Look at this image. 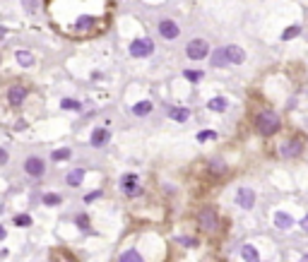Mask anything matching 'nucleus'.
Returning a JSON list of instances; mask_svg holds the SVG:
<instances>
[{"label": "nucleus", "mask_w": 308, "mask_h": 262, "mask_svg": "<svg viewBox=\"0 0 308 262\" xmlns=\"http://www.w3.org/2000/svg\"><path fill=\"white\" fill-rule=\"evenodd\" d=\"M241 258H243L246 262H260V255H258V250H255L253 245H248V243H246V245L241 248Z\"/></svg>", "instance_id": "obj_17"}, {"label": "nucleus", "mask_w": 308, "mask_h": 262, "mask_svg": "<svg viewBox=\"0 0 308 262\" xmlns=\"http://www.w3.org/2000/svg\"><path fill=\"white\" fill-rule=\"evenodd\" d=\"M280 116L275 111H260L255 116V130L262 135V137H272L277 130H280Z\"/></svg>", "instance_id": "obj_2"}, {"label": "nucleus", "mask_w": 308, "mask_h": 262, "mask_svg": "<svg viewBox=\"0 0 308 262\" xmlns=\"http://www.w3.org/2000/svg\"><path fill=\"white\" fill-rule=\"evenodd\" d=\"M75 221H77V226H80L82 231H89V221H87V214H77V217H75Z\"/></svg>", "instance_id": "obj_31"}, {"label": "nucleus", "mask_w": 308, "mask_h": 262, "mask_svg": "<svg viewBox=\"0 0 308 262\" xmlns=\"http://www.w3.org/2000/svg\"><path fill=\"white\" fill-rule=\"evenodd\" d=\"M149 111H152V104H149V101H140V104L133 106V113H135V116H147Z\"/></svg>", "instance_id": "obj_21"}, {"label": "nucleus", "mask_w": 308, "mask_h": 262, "mask_svg": "<svg viewBox=\"0 0 308 262\" xmlns=\"http://www.w3.org/2000/svg\"><path fill=\"white\" fill-rule=\"evenodd\" d=\"M197 226H200L205 233H214L217 229H219L217 212H214L212 207H205V209H200V214H197Z\"/></svg>", "instance_id": "obj_3"}, {"label": "nucleus", "mask_w": 308, "mask_h": 262, "mask_svg": "<svg viewBox=\"0 0 308 262\" xmlns=\"http://www.w3.org/2000/svg\"><path fill=\"white\" fill-rule=\"evenodd\" d=\"M109 137H111V132H109L106 128H96V130L92 132V147H104L109 142Z\"/></svg>", "instance_id": "obj_13"}, {"label": "nucleus", "mask_w": 308, "mask_h": 262, "mask_svg": "<svg viewBox=\"0 0 308 262\" xmlns=\"http://www.w3.org/2000/svg\"><path fill=\"white\" fill-rule=\"evenodd\" d=\"M212 65H214V67H226V65H229V58H226V51H224V48H217V51H212Z\"/></svg>", "instance_id": "obj_16"}, {"label": "nucleus", "mask_w": 308, "mask_h": 262, "mask_svg": "<svg viewBox=\"0 0 308 262\" xmlns=\"http://www.w3.org/2000/svg\"><path fill=\"white\" fill-rule=\"evenodd\" d=\"M178 243H183V245H188V248H190V245L195 248V245H197V240H195V238H190V236H181V238H178Z\"/></svg>", "instance_id": "obj_32"}, {"label": "nucleus", "mask_w": 308, "mask_h": 262, "mask_svg": "<svg viewBox=\"0 0 308 262\" xmlns=\"http://www.w3.org/2000/svg\"><path fill=\"white\" fill-rule=\"evenodd\" d=\"M301 229H304V231H308V214L301 219Z\"/></svg>", "instance_id": "obj_35"}, {"label": "nucleus", "mask_w": 308, "mask_h": 262, "mask_svg": "<svg viewBox=\"0 0 308 262\" xmlns=\"http://www.w3.org/2000/svg\"><path fill=\"white\" fill-rule=\"evenodd\" d=\"M101 195H104V193H101V190H94V193H89V195H87V197H84V202H96V200H99V197H101Z\"/></svg>", "instance_id": "obj_33"}, {"label": "nucleus", "mask_w": 308, "mask_h": 262, "mask_svg": "<svg viewBox=\"0 0 308 262\" xmlns=\"http://www.w3.org/2000/svg\"><path fill=\"white\" fill-rule=\"evenodd\" d=\"M159 34H162L164 39H168V41H173V39L181 34V29H178V24H176L173 20H162V22H159Z\"/></svg>", "instance_id": "obj_11"}, {"label": "nucleus", "mask_w": 308, "mask_h": 262, "mask_svg": "<svg viewBox=\"0 0 308 262\" xmlns=\"http://www.w3.org/2000/svg\"><path fill=\"white\" fill-rule=\"evenodd\" d=\"M183 75H186V80H190V82H200V80H202V72H200V70H186Z\"/></svg>", "instance_id": "obj_29"}, {"label": "nucleus", "mask_w": 308, "mask_h": 262, "mask_svg": "<svg viewBox=\"0 0 308 262\" xmlns=\"http://www.w3.org/2000/svg\"><path fill=\"white\" fill-rule=\"evenodd\" d=\"M301 152H304V137H289V140H284L280 147V154L284 159H296V156H301Z\"/></svg>", "instance_id": "obj_4"}, {"label": "nucleus", "mask_w": 308, "mask_h": 262, "mask_svg": "<svg viewBox=\"0 0 308 262\" xmlns=\"http://www.w3.org/2000/svg\"><path fill=\"white\" fill-rule=\"evenodd\" d=\"M0 164H7V149L0 152Z\"/></svg>", "instance_id": "obj_34"}, {"label": "nucleus", "mask_w": 308, "mask_h": 262, "mask_svg": "<svg viewBox=\"0 0 308 262\" xmlns=\"http://www.w3.org/2000/svg\"><path fill=\"white\" fill-rule=\"evenodd\" d=\"M301 262H308V255H304V260H301Z\"/></svg>", "instance_id": "obj_36"}, {"label": "nucleus", "mask_w": 308, "mask_h": 262, "mask_svg": "<svg viewBox=\"0 0 308 262\" xmlns=\"http://www.w3.org/2000/svg\"><path fill=\"white\" fill-rule=\"evenodd\" d=\"M210 171H212V174H222V171H224V164H222L219 159H212V161H210Z\"/></svg>", "instance_id": "obj_30"}, {"label": "nucleus", "mask_w": 308, "mask_h": 262, "mask_svg": "<svg viewBox=\"0 0 308 262\" xmlns=\"http://www.w3.org/2000/svg\"><path fill=\"white\" fill-rule=\"evenodd\" d=\"M82 180H84V169H72V171L68 174V178H65V183H68L70 188H77Z\"/></svg>", "instance_id": "obj_15"}, {"label": "nucleus", "mask_w": 308, "mask_h": 262, "mask_svg": "<svg viewBox=\"0 0 308 262\" xmlns=\"http://www.w3.org/2000/svg\"><path fill=\"white\" fill-rule=\"evenodd\" d=\"M168 116L173 118L176 123H186L190 118V111L188 109H168Z\"/></svg>", "instance_id": "obj_18"}, {"label": "nucleus", "mask_w": 308, "mask_h": 262, "mask_svg": "<svg viewBox=\"0 0 308 262\" xmlns=\"http://www.w3.org/2000/svg\"><path fill=\"white\" fill-rule=\"evenodd\" d=\"M24 99H27V87L24 85H12L7 89V104L10 106H20Z\"/></svg>", "instance_id": "obj_9"}, {"label": "nucleus", "mask_w": 308, "mask_h": 262, "mask_svg": "<svg viewBox=\"0 0 308 262\" xmlns=\"http://www.w3.org/2000/svg\"><path fill=\"white\" fill-rule=\"evenodd\" d=\"M299 34H301V27H299V24H294V27H289V29L282 31V39H284V41H289V39H294V36H299Z\"/></svg>", "instance_id": "obj_24"}, {"label": "nucleus", "mask_w": 308, "mask_h": 262, "mask_svg": "<svg viewBox=\"0 0 308 262\" xmlns=\"http://www.w3.org/2000/svg\"><path fill=\"white\" fill-rule=\"evenodd\" d=\"M236 204H238L241 209H253V207H255V193H253L251 188H241V190L236 193Z\"/></svg>", "instance_id": "obj_10"}, {"label": "nucleus", "mask_w": 308, "mask_h": 262, "mask_svg": "<svg viewBox=\"0 0 308 262\" xmlns=\"http://www.w3.org/2000/svg\"><path fill=\"white\" fill-rule=\"evenodd\" d=\"M140 178L135 174H125L123 178H120V190L128 195V197H138L142 193V188H140V183H138Z\"/></svg>", "instance_id": "obj_7"}, {"label": "nucleus", "mask_w": 308, "mask_h": 262, "mask_svg": "<svg viewBox=\"0 0 308 262\" xmlns=\"http://www.w3.org/2000/svg\"><path fill=\"white\" fill-rule=\"evenodd\" d=\"M17 63L24 65V67H31V65H34V56L27 53V51H17Z\"/></svg>", "instance_id": "obj_22"}, {"label": "nucleus", "mask_w": 308, "mask_h": 262, "mask_svg": "<svg viewBox=\"0 0 308 262\" xmlns=\"http://www.w3.org/2000/svg\"><path fill=\"white\" fill-rule=\"evenodd\" d=\"M224 51H226V58H229V65H241L246 60L243 48H238V46H224Z\"/></svg>", "instance_id": "obj_12"}, {"label": "nucleus", "mask_w": 308, "mask_h": 262, "mask_svg": "<svg viewBox=\"0 0 308 262\" xmlns=\"http://www.w3.org/2000/svg\"><path fill=\"white\" fill-rule=\"evenodd\" d=\"M48 15L58 31L68 36H94L111 20L109 0H48Z\"/></svg>", "instance_id": "obj_1"}, {"label": "nucleus", "mask_w": 308, "mask_h": 262, "mask_svg": "<svg viewBox=\"0 0 308 262\" xmlns=\"http://www.w3.org/2000/svg\"><path fill=\"white\" fill-rule=\"evenodd\" d=\"M63 202V197L60 195H56V193H48L46 197H44V204H48V207H56V204Z\"/></svg>", "instance_id": "obj_27"}, {"label": "nucleus", "mask_w": 308, "mask_h": 262, "mask_svg": "<svg viewBox=\"0 0 308 262\" xmlns=\"http://www.w3.org/2000/svg\"><path fill=\"white\" fill-rule=\"evenodd\" d=\"M207 53H210V44H207L205 39H193V41H188V46H186V56L190 60H202Z\"/></svg>", "instance_id": "obj_5"}, {"label": "nucleus", "mask_w": 308, "mask_h": 262, "mask_svg": "<svg viewBox=\"0 0 308 262\" xmlns=\"http://www.w3.org/2000/svg\"><path fill=\"white\" fill-rule=\"evenodd\" d=\"M24 171H27L31 178H44V174H46V161H44L41 156H29L27 161H24Z\"/></svg>", "instance_id": "obj_8"}, {"label": "nucleus", "mask_w": 308, "mask_h": 262, "mask_svg": "<svg viewBox=\"0 0 308 262\" xmlns=\"http://www.w3.org/2000/svg\"><path fill=\"white\" fill-rule=\"evenodd\" d=\"M217 137V132L214 130H202V132H197V142H205V140H214Z\"/></svg>", "instance_id": "obj_28"}, {"label": "nucleus", "mask_w": 308, "mask_h": 262, "mask_svg": "<svg viewBox=\"0 0 308 262\" xmlns=\"http://www.w3.org/2000/svg\"><path fill=\"white\" fill-rule=\"evenodd\" d=\"M154 53V44L149 41V39H135L133 44H130V56L133 58H147V56H152Z\"/></svg>", "instance_id": "obj_6"}, {"label": "nucleus", "mask_w": 308, "mask_h": 262, "mask_svg": "<svg viewBox=\"0 0 308 262\" xmlns=\"http://www.w3.org/2000/svg\"><path fill=\"white\" fill-rule=\"evenodd\" d=\"M118 262H144V258H142L140 253L133 248V250H125V253L118 258Z\"/></svg>", "instance_id": "obj_20"}, {"label": "nucleus", "mask_w": 308, "mask_h": 262, "mask_svg": "<svg viewBox=\"0 0 308 262\" xmlns=\"http://www.w3.org/2000/svg\"><path fill=\"white\" fill-rule=\"evenodd\" d=\"M275 226H277V229H282V231L291 229V226H294V219H291V214H286V212H277V214H275Z\"/></svg>", "instance_id": "obj_14"}, {"label": "nucleus", "mask_w": 308, "mask_h": 262, "mask_svg": "<svg viewBox=\"0 0 308 262\" xmlns=\"http://www.w3.org/2000/svg\"><path fill=\"white\" fill-rule=\"evenodd\" d=\"M65 111H80L82 109V104L80 101H75V99H63V104H60Z\"/></svg>", "instance_id": "obj_23"}, {"label": "nucleus", "mask_w": 308, "mask_h": 262, "mask_svg": "<svg viewBox=\"0 0 308 262\" xmlns=\"http://www.w3.org/2000/svg\"><path fill=\"white\" fill-rule=\"evenodd\" d=\"M12 221H15V226H31V217L29 214H17Z\"/></svg>", "instance_id": "obj_26"}, {"label": "nucleus", "mask_w": 308, "mask_h": 262, "mask_svg": "<svg viewBox=\"0 0 308 262\" xmlns=\"http://www.w3.org/2000/svg\"><path fill=\"white\" fill-rule=\"evenodd\" d=\"M207 109L222 113V111H226V99L224 96H214V99H210V101H207Z\"/></svg>", "instance_id": "obj_19"}, {"label": "nucleus", "mask_w": 308, "mask_h": 262, "mask_svg": "<svg viewBox=\"0 0 308 262\" xmlns=\"http://www.w3.org/2000/svg\"><path fill=\"white\" fill-rule=\"evenodd\" d=\"M70 154H72L70 149H56V152L51 154V159H53V161H65V159H70Z\"/></svg>", "instance_id": "obj_25"}]
</instances>
